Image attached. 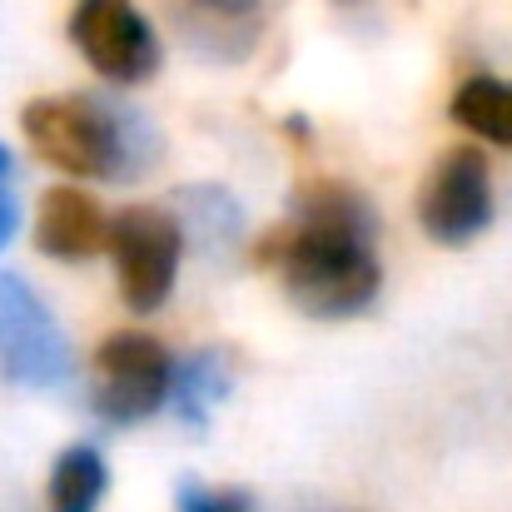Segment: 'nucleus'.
<instances>
[{
  "mask_svg": "<svg viewBox=\"0 0 512 512\" xmlns=\"http://www.w3.org/2000/svg\"><path fill=\"white\" fill-rule=\"evenodd\" d=\"M378 209L348 179H314L289 194V214L249 244L259 269H274L289 304L309 319H353L383 289Z\"/></svg>",
  "mask_w": 512,
  "mask_h": 512,
  "instance_id": "1",
  "label": "nucleus"
},
{
  "mask_svg": "<svg viewBox=\"0 0 512 512\" xmlns=\"http://www.w3.org/2000/svg\"><path fill=\"white\" fill-rule=\"evenodd\" d=\"M20 130L75 179H140L160 155L155 125L115 95H40L20 110Z\"/></svg>",
  "mask_w": 512,
  "mask_h": 512,
  "instance_id": "2",
  "label": "nucleus"
},
{
  "mask_svg": "<svg viewBox=\"0 0 512 512\" xmlns=\"http://www.w3.org/2000/svg\"><path fill=\"white\" fill-rule=\"evenodd\" d=\"M170 373H174V358L155 334H140V329L110 334L95 348L90 383H85L95 418L115 423V428L155 418L170 403Z\"/></svg>",
  "mask_w": 512,
  "mask_h": 512,
  "instance_id": "3",
  "label": "nucleus"
},
{
  "mask_svg": "<svg viewBox=\"0 0 512 512\" xmlns=\"http://www.w3.org/2000/svg\"><path fill=\"white\" fill-rule=\"evenodd\" d=\"M110 254H115V284L135 314L165 309L179 279L184 229L165 204H125L110 219Z\"/></svg>",
  "mask_w": 512,
  "mask_h": 512,
  "instance_id": "4",
  "label": "nucleus"
},
{
  "mask_svg": "<svg viewBox=\"0 0 512 512\" xmlns=\"http://www.w3.org/2000/svg\"><path fill=\"white\" fill-rule=\"evenodd\" d=\"M0 373L20 388H55L75 373L65 329L10 269H0Z\"/></svg>",
  "mask_w": 512,
  "mask_h": 512,
  "instance_id": "5",
  "label": "nucleus"
},
{
  "mask_svg": "<svg viewBox=\"0 0 512 512\" xmlns=\"http://www.w3.org/2000/svg\"><path fill=\"white\" fill-rule=\"evenodd\" d=\"M418 224L443 249H463L493 224V170L483 150L453 145L433 160L418 189Z\"/></svg>",
  "mask_w": 512,
  "mask_h": 512,
  "instance_id": "6",
  "label": "nucleus"
},
{
  "mask_svg": "<svg viewBox=\"0 0 512 512\" xmlns=\"http://www.w3.org/2000/svg\"><path fill=\"white\" fill-rule=\"evenodd\" d=\"M70 45L110 85H145L160 70V35L135 0H75Z\"/></svg>",
  "mask_w": 512,
  "mask_h": 512,
  "instance_id": "7",
  "label": "nucleus"
},
{
  "mask_svg": "<svg viewBox=\"0 0 512 512\" xmlns=\"http://www.w3.org/2000/svg\"><path fill=\"white\" fill-rule=\"evenodd\" d=\"M35 249L60 264L95 259L100 249H110V214L80 184H50L35 209Z\"/></svg>",
  "mask_w": 512,
  "mask_h": 512,
  "instance_id": "8",
  "label": "nucleus"
},
{
  "mask_svg": "<svg viewBox=\"0 0 512 512\" xmlns=\"http://www.w3.org/2000/svg\"><path fill=\"white\" fill-rule=\"evenodd\" d=\"M170 209L194 254L229 259V254L244 249V204L224 184H184Z\"/></svg>",
  "mask_w": 512,
  "mask_h": 512,
  "instance_id": "9",
  "label": "nucleus"
},
{
  "mask_svg": "<svg viewBox=\"0 0 512 512\" xmlns=\"http://www.w3.org/2000/svg\"><path fill=\"white\" fill-rule=\"evenodd\" d=\"M234 353L224 343H209V348H194L189 358H174V373H170V408L179 423L189 428H209L214 408L229 398L234 388Z\"/></svg>",
  "mask_w": 512,
  "mask_h": 512,
  "instance_id": "10",
  "label": "nucleus"
},
{
  "mask_svg": "<svg viewBox=\"0 0 512 512\" xmlns=\"http://www.w3.org/2000/svg\"><path fill=\"white\" fill-rule=\"evenodd\" d=\"M105 488H110V468H105L100 448H90V443H70V448L50 463L45 508L50 512H100Z\"/></svg>",
  "mask_w": 512,
  "mask_h": 512,
  "instance_id": "11",
  "label": "nucleus"
},
{
  "mask_svg": "<svg viewBox=\"0 0 512 512\" xmlns=\"http://www.w3.org/2000/svg\"><path fill=\"white\" fill-rule=\"evenodd\" d=\"M448 115H453L468 135L512 150V80H498V75H468V80L453 90Z\"/></svg>",
  "mask_w": 512,
  "mask_h": 512,
  "instance_id": "12",
  "label": "nucleus"
},
{
  "mask_svg": "<svg viewBox=\"0 0 512 512\" xmlns=\"http://www.w3.org/2000/svg\"><path fill=\"white\" fill-rule=\"evenodd\" d=\"M174 508L179 512H259V498L249 488H219L204 478H179L174 483Z\"/></svg>",
  "mask_w": 512,
  "mask_h": 512,
  "instance_id": "13",
  "label": "nucleus"
},
{
  "mask_svg": "<svg viewBox=\"0 0 512 512\" xmlns=\"http://www.w3.org/2000/svg\"><path fill=\"white\" fill-rule=\"evenodd\" d=\"M194 10H204V15H219V20H244V15H254L264 0H189Z\"/></svg>",
  "mask_w": 512,
  "mask_h": 512,
  "instance_id": "14",
  "label": "nucleus"
},
{
  "mask_svg": "<svg viewBox=\"0 0 512 512\" xmlns=\"http://www.w3.org/2000/svg\"><path fill=\"white\" fill-rule=\"evenodd\" d=\"M15 229H20V199H15V189L0 179V249L15 239Z\"/></svg>",
  "mask_w": 512,
  "mask_h": 512,
  "instance_id": "15",
  "label": "nucleus"
},
{
  "mask_svg": "<svg viewBox=\"0 0 512 512\" xmlns=\"http://www.w3.org/2000/svg\"><path fill=\"white\" fill-rule=\"evenodd\" d=\"M289 512H358V508H343V503H324V498H309V503H294Z\"/></svg>",
  "mask_w": 512,
  "mask_h": 512,
  "instance_id": "16",
  "label": "nucleus"
},
{
  "mask_svg": "<svg viewBox=\"0 0 512 512\" xmlns=\"http://www.w3.org/2000/svg\"><path fill=\"white\" fill-rule=\"evenodd\" d=\"M10 170H15V160H10V150L0 145V179H10Z\"/></svg>",
  "mask_w": 512,
  "mask_h": 512,
  "instance_id": "17",
  "label": "nucleus"
}]
</instances>
